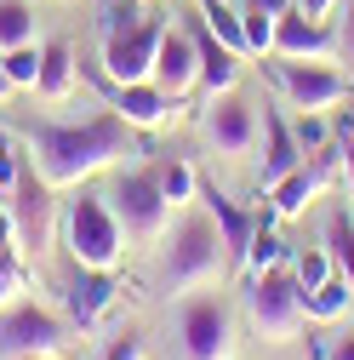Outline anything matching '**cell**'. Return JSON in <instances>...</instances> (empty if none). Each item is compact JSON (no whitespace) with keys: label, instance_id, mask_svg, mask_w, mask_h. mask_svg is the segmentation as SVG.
Masks as SVG:
<instances>
[{"label":"cell","instance_id":"obj_1","mask_svg":"<svg viewBox=\"0 0 354 360\" xmlns=\"http://www.w3.org/2000/svg\"><path fill=\"white\" fill-rule=\"evenodd\" d=\"M131 131L114 109H98L80 126H34V172L63 195V189H86L92 177L114 172L131 155Z\"/></svg>","mask_w":354,"mask_h":360},{"label":"cell","instance_id":"obj_2","mask_svg":"<svg viewBox=\"0 0 354 360\" xmlns=\"http://www.w3.org/2000/svg\"><path fill=\"white\" fill-rule=\"evenodd\" d=\"M229 269H235V263H229V246H223V235H217L211 212H189V217L166 235V252H160V292H166V297L211 292Z\"/></svg>","mask_w":354,"mask_h":360},{"label":"cell","instance_id":"obj_3","mask_svg":"<svg viewBox=\"0 0 354 360\" xmlns=\"http://www.w3.org/2000/svg\"><path fill=\"white\" fill-rule=\"evenodd\" d=\"M63 246L74 269H114L126 257V229L109 206V195H80L63 206Z\"/></svg>","mask_w":354,"mask_h":360},{"label":"cell","instance_id":"obj_4","mask_svg":"<svg viewBox=\"0 0 354 360\" xmlns=\"http://www.w3.org/2000/svg\"><path fill=\"white\" fill-rule=\"evenodd\" d=\"M109 206H114V217H120V229H126L131 246H160V240L171 235V212H177V206L166 200L155 166H149V172H114Z\"/></svg>","mask_w":354,"mask_h":360},{"label":"cell","instance_id":"obj_5","mask_svg":"<svg viewBox=\"0 0 354 360\" xmlns=\"http://www.w3.org/2000/svg\"><path fill=\"white\" fill-rule=\"evenodd\" d=\"M246 321L263 343H297L308 326V309H303V286L291 269H269V275L246 281Z\"/></svg>","mask_w":354,"mask_h":360},{"label":"cell","instance_id":"obj_6","mask_svg":"<svg viewBox=\"0 0 354 360\" xmlns=\"http://www.w3.org/2000/svg\"><path fill=\"white\" fill-rule=\"evenodd\" d=\"M6 206H12L18 252H23L29 263H40V257H46V246L58 240L63 212H58V189L34 172V160H23V172H18V184H12V195H6Z\"/></svg>","mask_w":354,"mask_h":360},{"label":"cell","instance_id":"obj_7","mask_svg":"<svg viewBox=\"0 0 354 360\" xmlns=\"http://www.w3.org/2000/svg\"><path fill=\"white\" fill-rule=\"evenodd\" d=\"M269 80L280 86L286 109H320V115H337L343 103H354V80L332 63H308V58H275L263 63Z\"/></svg>","mask_w":354,"mask_h":360},{"label":"cell","instance_id":"obj_8","mask_svg":"<svg viewBox=\"0 0 354 360\" xmlns=\"http://www.w3.org/2000/svg\"><path fill=\"white\" fill-rule=\"evenodd\" d=\"M177 343L183 360H235V309L217 292L177 297Z\"/></svg>","mask_w":354,"mask_h":360},{"label":"cell","instance_id":"obj_9","mask_svg":"<svg viewBox=\"0 0 354 360\" xmlns=\"http://www.w3.org/2000/svg\"><path fill=\"white\" fill-rule=\"evenodd\" d=\"M160 34H166V18H138V23L103 29V58H98V75H103V80H114V86L155 80Z\"/></svg>","mask_w":354,"mask_h":360},{"label":"cell","instance_id":"obj_10","mask_svg":"<svg viewBox=\"0 0 354 360\" xmlns=\"http://www.w3.org/2000/svg\"><path fill=\"white\" fill-rule=\"evenodd\" d=\"M69 343V326H63V314H52L46 303H34V297H18L0 309V360H18V354H63Z\"/></svg>","mask_w":354,"mask_h":360},{"label":"cell","instance_id":"obj_11","mask_svg":"<svg viewBox=\"0 0 354 360\" xmlns=\"http://www.w3.org/2000/svg\"><path fill=\"white\" fill-rule=\"evenodd\" d=\"M332 177H337V143L332 149H320V155H303L280 184L269 189V206H275V217L286 223V217H303L308 206H315L326 189H332Z\"/></svg>","mask_w":354,"mask_h":360},{"label":"cell","instance_id":"obj_12","mask_svg":"<svg viewBox=\"0 0 354 360\" xmlns=\"http://www.w3.org/2000/svg\"><path fill=\"white\" fill-rule=\"evenodd\" d=\"M200 131H206V143H211L217 155H251L257 138H263V120H257V109H251L240 92H217V98L206 103Z\"/></svg>","mask_w":354,"mask_h":360},{"label":"cell","instance_id":"obj_13","mask_svg":"<svg viewBox=\"0 0 354 360\" xmlns=\"http://www.w3.org/2000/svg\"><path fill=\"white\" fill-rule=\"evenodd\" d=\"M155 86H166L177 103L189 92H200V46H195L189 23H166L160 52H155Z\"/></svg>","mask_w":354,"mask_h":360},{"label":"cell","instance_id":"obj_14","mask_svg":"<svg viewBox=\"0 0 354 360\" xmlns=\"http://www.w3.org/2000/svg\"><path fill=\"white\" fill-rule=\"evenodd\" d=\"M103 98H109V109H114L131 131H160V126L177 115V98L166 92V86H155V80H131V86L103 80Z\"/></svg>","mask_w":354,"mask_h":360},{"label":"cell","instance_id":"obj_15","mask_svg":"<svg viewBox=\"0 0 354 360\" xmlns=\"http://www.w3.org/2000/svg\"><path fill=\"white\" fill-rule=\"evenodd\" d=\"M269 58H308V63H337V29L315 23L308 12H280L275 18V52Z\"/></svg>","mask_w":354,"mask_h":360},{"label":"cell","instance_id":"obj_16","mask_svg":"<svg viewBox=\"0 0 354 360\" xmlns=\"http://www.w3.org/2000/svg\"><path fill=\"white\" fill-rule=\"evenodd\" d=\"M303 160V143H297V131H291V120H286V109H275V103H263V160H257V189L269 195L280 177L291 172Z\"/></svg>","mask_w":354,"mask_h":360},{"label":"cell","instance_id":"obj_17","mask_svg":"<svg viewBox=\"0 0 354 360\" xmlns=\"http://www.w3.org/2000/svg\"><path fill=\"white\" fill-rule=\"evenodd\" d=\"M114 297H120L114 269H74V281H69V292H63V309H69L74 326H98L103 314L114 309Z\"/></svg>","mask_w":354,"mask_h":360},{"label":"cell","instance_id":"obj_18","mask_svg":"<svg viewBox=\"0 0 354 360\" xmlns=\"http://www.w3.org/2000/svg\"><path fill=\"white\" fill-rule=\"evenodd\" d=\"M189 34H195V46H200V92H206V98L235 92V86H240V52H229L223 40L200 23V12H195V23H189Z\"/></svg>","mask_w":354,"mask_h":360},{"label":"cell","instance_id":"obj_19","mask_svg":"<svg viewBox=\"0 0 354 360\" xmlns=\"http://www.w3.org/2000/svg\"><path fill=\"white\" fill-rule=\"evenodd\" d=\"M74 86H80L74 46H69V40H46V46H40V86H34V92L46 103H63V98H74Z\"/></svg>","mask_w":354,"mask_h":360},{"label":"cell","instance_id":"obj_20","mask_svg":"<svg viewBox=\"0 0 354 360\" xmlns=\"http://www.w3.org/2000/svg\"><path fill=\"white\" fill-rule=\"evenodd\" d=\"M206 212H211V223H217V235H223V246H229V263L240 269V257H246V246H251V235H257V212H246V206H235L229 195H206Z\"/></svg>","mask_w":354,"mask_h":360},{"label":"cell","instance_id":"obj_21","mask_svg":"<svg viewBox=\"0 0 354 360\" xmlns=\"http://www.w3.org/2000/svg\"><path fill=\"white\" fill-rule=\"evenodd\" d=\"M275 206H263L257 212V235H251V246H246V257H240V275L246 281H257V275H269V269H280L286 263V240L275 235Z\"/></svg>","mask_w":354,"mask_h":360},{"label":"cell","instance_id":"obj_22","mask_svg":"<svg viewBox=\"0 0 354 360\" xmlns=\"http://www.w3.org/2000/svg\"><path fill=\"white\" fill-rule=\"evenodd\" d=\"M195 12H200V23L223 40L229 52H240V58H251V46H246V23H240V12L229 6V0H195Z\"/></svg>","mask_w":354,"mask_h":360},{"label":"cell","instance_id":"obj_23","mask_svg":"<svg viewBox=\"0 0 354 360\" xmlns=\"http://www.w3.org/2000/svg\"><path fill=\"white\" fill-rule=\"evenodd\" d=\"M303 309H308V321H343V314L354 309V292H348L343 275H332V281H320L315 292H303Z\"/></svg>","mask_w":354,"mask_h":360},{"label":"cell","instance_id":"obj_24","mask_svg":"<svg viewBox=\"0 0 354 360\" xmlns=\"http://www.w3.org/2000/svg\"><path fill=\"white\" fill-rule=\"evenodd\" d=\"M155 177H160V189H166V200L183 212V206H195V195H200V177H195V166L189 160H155Z\"/></svg>","mask_w":354,"mask_h":360},{"label":"cell","instance_id":"obj_25","mask_svg":"<svg viewBox=\"0 0 354 360\" xmlns=\"http://www.w3.org/2000/svg\"><path fill=\"white\" fill-rule=\"evenodd\" d=\"M34 40V6L29 0H0V52Z\"/></svg>","mask_w":354,"mask_h":360},{"label":"cell","instance_id":"obj_26","mask_svg":"<svg viewBox=\"0 0 354 360\" xmlns=\"http://www.w3.org/2000/svg\"><path fill=\"white\" fill-rule=\"evenodd\" d=\"M0 69H6L12 92H34V86H40V46L29 40V46H12V52H0Z\"/></svg>","mask_w":354,"mask_h":360},{"label":"cell","instance_id":"obj_27","mask_svg":"<svg viewBox=\"0 0 354 360\" xmlns=\"http://www.w3.org/2000/svg\"><path fill=\"white\" fill-rule=\"evenodd\" d=\"M291 275H297L303 292H315L320 281L337 275V269H332V252H326V246H297V252H291Z\"/></svg>","mask_w":354,"mask_h":360},{"label":"cell","instance_id":"obj_28","mask_svg":"<svg viewBox=\"0 0 354 360\" xmlns=\"http://www.w3.org/2000/svg\"><path fill=\"white\" fill-rule=\"evenodd\" d=\"M29 257L18 252V246H0V309L6 303H18V292H29Z\"/></svg>","mask_w":354,"mask_h":360},{"label":"cell","instance_id":"obj_29","mask_svg":"<svg viewBox=\"0 0 354 360\" xmlns=\"http://www.w3.org/2000/svg\"><path fill=\"white\" fill-rule=\"evenodd\" d=\"M326 252H332V269H337V275L348 281V292H354V217H332Z\"/></svg>","mask_w":354,"mask_h":360},{"label":"cell","instance_id":"obj_30","mask_svg":"<svg viewBox=\"0 0 354 360\" xmlns=\"http://www.w3.org/2000/svg\"><path fill=\"white\" fill-rule=\"evenodd\" d=\"M332 143H337V177L354 200V109H337V126H332Z\"/></svg>","mask_w":354,"mask_h":360},{"label":"cell","instance_id":"obj_31","mask_svg":"<svg viewBox=\"0 0 354 360\" xmlns=\"http://www.w3.org/2000/svg\"><path fill=\"white\" fill-rule=\"evenodd\" d=\"M291 131H297V143H303V155H320V149H332V120H326L320 109H297Z\"/></svg>","mask_w":354,"mask_h":360},{"label":"cell","instance_id":"obj_32","mask_svg":"<svg viewBox=\"0 0 354 360\" xmlns=\"http://www.w3.org/2000/svg\"><path fill=\"white\" fill-rule=\"evenodd\" d=\"M23 160H29V155H18V143H12V131H0V195H12V184H18V172H23Z\"/></svg>","mask_w":354,"mask_h":360},{"label":"cell","instance_id":"obj_33","mask_svg":"<svg viewBox=\"0 0 354 360\" xmlns=\"http://www.w3.org/2000/svg\"><path fill=\"white\" fill-rule=\"evenodd\" d=\"M337 58L354 63V0H343V12H337Z\"/></svg>","mask_w":354,"mask_h":360},{"label":"cell","instance_id":"obj_34","mask_svg":"<svg viewBox=\"0 0 354 360\" xmlns=\"http://www.w3.org/2000/svg\"><path fill=\"white\" fill-rule=\"evenodd\" d=\"M103 360H143V338H138V332H120V338L103 349Z\"/></svg>","mask_w":354,"mask_h":360},{"label":"cell","instance_id":"obj_35","mask_svg":"<svg viewBox=\"0 0 354 360\" xmlns=\"http://www.w3.org/2000/svg\"><path fill=\"white\" fill-rule=\"evenodd\" d=\"M291 6H297V0H240V12H257V18H280Z\"/></svg>","mask_w":354,"mask_h":360},{"label":"cell","instance_id":"obj_36","mask_svg":"<svg viewBox=\"0 0 354 360\" xmlns=\"http://www.w3.org/2000/svg\"><path fill=\"white\" fill-rule=\"evenodd\" d=\"M332 6H337V0H297V12H308L315 23H326V18H332Z\"/></svg>","mask_w":354,"mask_h":360},{"label":"cell","instance_id":"obj_37","mask_svg":"<svg viewBox=\"0 0 354 360\" xmlns=\"http://www.w3.org/2000/svg\"><path fill=\"white\" fill-rule=\"evenodd\" d=\"M326 360H354V332H343L337 343H326Z\"/></svg>","mask_w":354,"mask_h":360},{"label":"cell","instance_id":"obj_38","mask_svg":"<svg viewBox=\"0 0 354 360\" xmlns=\"http://www.w3.org/2000/svg\"><path fill=\"white\" fill-rule=\"evenodd\" d=\"M0 246H18V235H12V206L0 200Z\"/></svg>","mask_w":354,"mask_h":360},{"label":"cell","instance_id":"obj_39","mask_svg":"<svg viewBox=\"0 0 354 360\" xmlns=\"http://www.w3.org/2000/svg\"><path fill=\"white\" fill-rule=\"evenodd\" d=\"M12 98V80H6V69H0V103H6Z\"/></svg>","mask_w":354,"mask_h":360},{"label":"cell","instance_id":"obj_40","mask_svg":"<svg viewBox=\"0 0 354 360\" xmlns=\"http://www.w3.org/2000/svg\"><path fill=\"white\" fill-rule=\"evenodd\" d=\"M18 360H46V354H18Z\"/></svg>","mask_w":354,"mask_h":360}]
</instances>
